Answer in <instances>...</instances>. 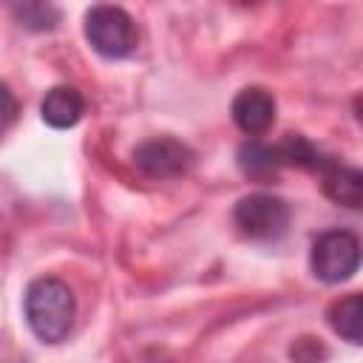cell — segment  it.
Here are the masks:
<instances>
[{
  "mask_svg": "<svg viewBox=\"0 0 363 363\" xmlns=\"http://www.w3.org/2000/svg\"><path fill=\"white\" fill-rule=\"evenodd\" d=\"M40 113H43L45 125H51L57 130H65V128H74L82 119L85 99L74 85H54L45 94V99L40 105Z\"/></svg>",
  "mask_w": 363,
  "mask_h": 363,
  "instance_id": "ba28073f",
  "label": "cell"
},
{
  "mask_svg": "<svg viewBox=\"0 0 363 363\" xmlns=\"http://www.w3.org/2000/svg\"><path fill=\"white\" fill-rule=\"evenodd\" d=\"M85 37L108 60H122L136 48V26L119 6H94L85 11Z\"/></svg>",
  "mask_w": 363,
  "mask_h": 363,
  "instance_id": "3957f363",
  "label": "cell"
},
{
  "mask_svg": "<svg viewBox=\"0 0 363 363\" xmlns=\"http://www.w3.org/2000/svg\"><path fill=\"white\" fill-rule=\"evenodd\" d=\"M326 318H329V326L335 329V335H340L349 343L363 346V292L337 298L329 306Z\"/></svg>",
  "mask_w": 363,
  "mask_h": 363,
  "instance_id": "9c48e42d",
  "label": "cell"
},
{
  "mask_svg": "<svg viewBox=\"0 0 363 363\" xmlns=\"http://www.w3.org/2000/svg\"><path fill=\"white\" fill-rule=\"evenodd\" d=\"M233 122L247 136H261L275 122V99L264 88H244L233 99Z\"/></svg>",
  "mask_w": 363,
  "mask_h": 363,
  "instance_id": "52a82bcc",
  "label": "cell"
},
{
  "mask_svg": "<svg viewBox=\"0 0 363 363\" xmlns=\"http://www.w3.org/2000/svg\"><path fill=\"white\" fill-rule=\"evenodd\" d=\"M3 99H6V113H3V128H9L14 122V113H17V102L11 96V91L3 85Z\"/></svg>",
  "mask_w": 363,
  "mask_h": 363,
  "instance_id": "5bb4252c",
  "label": "cell"
},
{
  "mask_svg": "<svg viewBox=\"0 0 363 363\" xmlns=\"http://www.w3.org/2000/svg\"><path fill=\"white\" fill-rule=\"evenodd\" d=\"M320 187L329 201L349 210H363V167L326 159L320 164Z\"/></svg>",
  "mask_w": 363,
  "mask_h": 363,
  "instance_id": "8992f818",
  "label": "cell"
},
{
  "mask_svg": "<svg viewBox=\"0 0 363 363\" xmlns=\"http://www.w3.org/2000/svg\"><path fill=\"white\" fill-rule=\"evenodd\" d=\"M233 221H235L241 235H247L252 241H272V238H281L286 233V227H289V207L278 196L250 193V196H244L235 204Z\"/></svg>",
  "mask_w": 363,
  "mask_h": 363,
  "instance_id": "277c9868",
  "label": "cell"
},
{
  "mask_svg": "<svg viewBox=\"0 0 363 363\" xmlns=\"http://www.w3.org/2000/svg\"><path fill=\"white\" fill-rule=\"evenodd\" d=\"M11 11L20 20V26L31 31H48L60 20V11L51 3H23V6H14Z\"/></svg>",
  "mask_w": 363,
  "mask_h": 363,
  "instance_id": "7c38bea8",
  "label": "cell"
},
{
  "mask_svg": "<svg viewBox=\"0 0 363 363\" xmlns=\"http://www.w3.org/2000/svg\"><path fill=\"white\" fill-rule=\"evenodd\" d=\"M74 292L60 278H37L26 289V320L45 343H60L74 326Z\"/></svg>",
  "mask_w": 363,
  "mask_h": 363,
  "instance_id": "6da1fadb",
  "label": "cell"
},
{
  "mask_svg": "<svg viewBox=\"0 0 363 363\" xmlns=\"http://www.w3.org/2000/svg\"><path fill=\"white\" fill-rule=\"evenodd\" d=\"M363 261V241L349 230L320 233L309 252V267L323 284L349 281Z\"/></svg>",
  "mask_w": 363,
  "mask_h": 363,
  "instance_id": "7a4b0ae2",
  "label": "cell"
},
{
  "mask_svg": "<svg viewBox=\"0 0 363 363\" xmlns=\"http://www.w3.org/2000/svg\"><path fill=\"white\" fill-rule=\"evenodd\" d=\"M238 170L252 179V182H269L278 176V156H275V147L272 145H264L258 139H247L241 147H238Z\"/></svg>",
  "mask_w": 363,
  "mask_h": 363,
  "instance_id": "30bf717a",
  "label": "cell"
},
{
  "mask_svg": "<svg viewBox=\"0 0 363 363\" xmlns=\"http://www.w3.org/2000/svg\"><path fill=\"white\" fill-rule=\"evenodd\" d=\"M326 354V349L315 340V337H301L295 346H292V357L298 363H320V357Z\"/></svg>",
  "mask_w": 363,
  "mask_h": 363,
  "instance_id": "4fadbf2b",
  "label": "cell"
},
{
  "mask_svg": "<svg viewBox=\"0 0 363 363\" xmlns=\"http://www.w3.org/2000/svg\"><path fill=\"white\" fill-rule=\"evenodd\" d=\"M272 147H275V156H278L281 167L289 164V167H303V170H309V167H318L320 170V164L326 162V159H320V153L315 150V145L306 136H301V133H286Z\"/></svg>",
  "mask_w": 363,
  "mask_h": 363,
  "instance_id": "8fae6325",
  "label": "cell"
},
{
  "mask_svg": "<svg viewBox=\"0 0 363 363\" xmlns=\"http://www.w3.org/2000/svg\"><path fill=\"white\" fill-rule=\"evenodd\" d=\"M193 150L173 136H153L133 150V164L150 179H176L190 170Z\"/></svg>",
  "mask_w": 363,
  "mask_h": 363,
  "instance_id": "5b68a950",
  "label": "cell"
},
{
  "mask_svg": "<svg viewBox=\"0 0 363 363\" xmlns=\"http://www.w3.org/2000/svg\"><path fill=\"white\" fill-rule=\"evenodd\" d=\"M354 116H357V122L363 125V91L354 96Z\"/></svg>",
  "mask_w": 363,
  "mask_h": 363,
  "instance_id": "9a60e30c",
  "label": "cell"
}]
</instances>
